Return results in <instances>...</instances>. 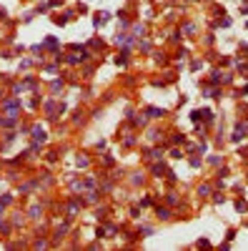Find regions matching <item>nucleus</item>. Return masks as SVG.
Returning a JSON list of instances; mask_svg holds the SVG:
<instances>
[{"label":"nucleus","instance_id":"2","mask_svg":"<svg viewBox=\"0 0 248 251\" xmlns=\"http://www.w3.org/2000/svg\"><path fill=\"white\" fill-rule=\"evenodd\" d=\"M148 113H151L153 118H160V116H163V110H158V108H148Z\"/></svg>","mask_w":248,"mask_h":251},{"label":"nucleus","instance_id":"1","mask_svg":"<svg viewBox=\"0 0 248 251\" xmlns=\"http://www.w3.org/2000/svg\"><path fill=\"white\" fill-rule=\"evenodd\" d=\"M158 216H160V219H171V211H168V208H160V206H158Z\"/></svg>","mask_w":248,"mask_h":251}]
</instances>
